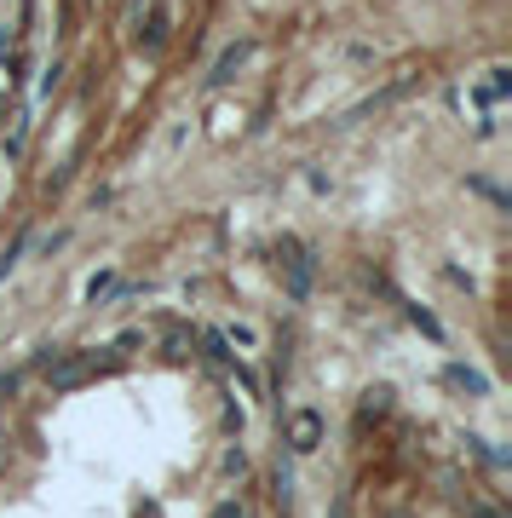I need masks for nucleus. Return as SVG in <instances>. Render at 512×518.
Listing matches in <instances>:
<instances>
[{"mask_svg": "<svg viewBox=\"0 0 512 518\" xmlns=\"http://www.w3.org/2000/svg\"><path fill=\"white\" fill-rule=\"evenodd\" d=\"M104 369H116V357H98V352H70V357H52V363H47V380H52V392H75V386H87V380H98Z\"/></svg>", "mask_w": 512, "mask_h": 518, "instance_id": "nucleus-1", "label": "nucleus"}, {"mask_svg": "<svg viewBox=\"0 0 512 518\" xmlns=\"http://www.w3.org/2000/svg\"><path fill=\"white\" fill-rule=\"evenodd\" d=\"M317 444H323V415H317V409H294V415H288V449H294V455H311Z\"/></svg>", "mask_w": 512, "mask_h": 518, "instance_id": "nucleus-2", "label": "nucleus"}, {"mask_svg": "<svg viewBox=\"0 0 512 518\" xmlns=\"http://www.w3.org/2000/svg\"><path fill=\"white\" fill-rule=\"evenodd\" d=\"M248 58H254V41H236V47H225L219 52V64H213V87H225V81H236V70H242V64H248Z\"/></svg>", "mask_w": 512, "mask_h": 518, "instance_id": "nucleus-3", "label": "nucleus"}, {"mask_svg": "<svg viewBox=\"0 0 512 518\" xmlns=\"http://www.w3.org/2000/svg\"><path fill=\"white\" fill-rule=\"evenodd\" d=\"M277 254H288V288L305 294V288H311V259H305V248H300V242H282Z\"/></svg>", "mask_w": 512, "mask_h": 518, "instance_id": "nucleus-4", "label": "nucleus"}, {"mask_svg": "<svg viewBox=\"0 0 512 518\" xmlns=\"http://www.w3.org/2000/svg\"><path fill=\"white\" fill-rule=\"evenodd\" d=\"M449 386H455V392H472V398L489 392V380L478 375V369H466V363H449Z\"/></svg>", "mask_w": 512, "mask_h": 518, "instance_id": "nucleus-5", "label": "nucleus"}, {"mask_svg": "<svg viewBox=\"0 0 512 518\" xmlns=\"http://www.w3.org/2000/svg\"><path fill=\"white\" fill-rule=\"evenodd\" d=\"M139 41H144L150 52H162V41H167V18H162V12H150V24H144Z\"/></svg>", "mask_w": 512, "mask_h": 518, "instance_id": "nucleus-6", "label": "nucleus"}, {"mask_svg": "<svg viewBox=\"0 0 512 518\" xmlns=\"http://www.w3.org/2000/svg\"><path fill=\"white\" fill-rule=\"evenodd\" d=\"M386 409H392V392H386V386H374L369 398H363V415H386Z\"/></svg>", "mask_w": 512, "mask_h": 518, "instance_id": "nucleus-7", "label": "nucleus"}, {"mask_svg": "<svg viewBox=\"0 0 512 518\" xmlns=\"http://www.w3.org/2000/svg\"><path fill=\"white\" fill-rule=\"evenodd\" d=\"M190 352V334H167V357H185Z\"/></svg>", "mask_w": 512, "mask_h": 518, "instance_id": "nucleus-8", "label": "nucleus"}, {"mask_svg": "<svg viewBox=\"0 0 512 518\" xmlns=\"http://www.w3.org/2000/svg\"><path fill=\"white\" fill-rule=\"evenodd\" d=\"M213 518H248V513H242V501H225V507H219Z\"/></svg>", "mask_w": 512, "mask_h": 518, "instance_id": "nucleus-9", "label": "nucleus"}, {"mask_svg": "<svg viewBox=\"0 0 512 518\" xmlns=\"http://www.w3.org/2000/svg\"><path fill=\"white\" fill-rule=\"evenodd\" d=\"M6 52H12V41H6V29H0V58H6Z\"/></svg>", "mask_w": 512, "mask_h": 518, "instance_id": "nucleus-10", "label": "nucleus"}]
</instances>
